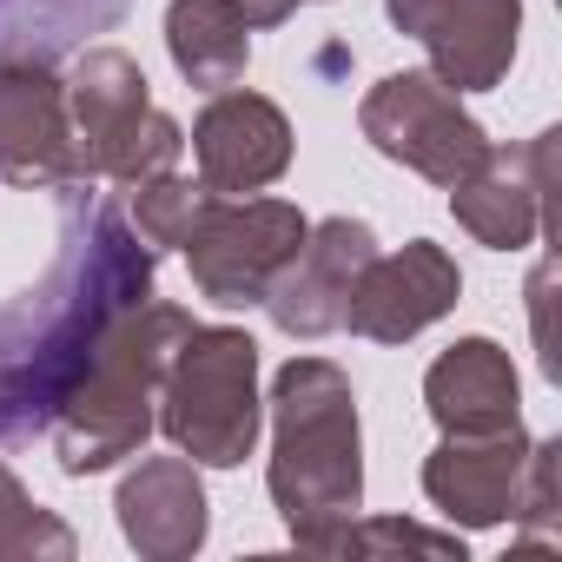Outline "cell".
<instances>
[{
  "mask_svg": "<svg viewBox=\"0 0 562 562\" xmlns=\"http://www.w3.org/2000/svg\"><path fill=\"white\" fill-rule=\"evenodd\" d=\"M166 54L199 93H225L251 67V21L238 0H172L166 8Z\"/></svg>",
  "mask_w": 562,
  "mask_h": 562,
  "instance_id": "cell-17",
  "label": "cell"
},
{
  "mask_svg": "<svg viewBox=\"0 0 562 562\" xmlns=\"http://www.w3.org/2000/svg\"><path fill=\"white\" fill-rule=\"evenodd\" d=\"M67 113L87 179L139 186L153 172H172L186 153V126L153 106L139 60L120 47H80V67L67 80Z\"/></svg>",
  "mask_w": 562,
  "mask_h": 562,
  "instance_id": "cell-5",
  "label": "cell"
},
{
  "mask_svg": "<svg viewBox=\"0 0 562 562\" xmlns=\"http://www.w3.org/2000/svg\"><path fill=\"white\" fill-rule=\"evenodd\" d=\"M463 299V271L443 245L411 238L404 251H371V265L358 271L345 325L371 345H411L417 331H430L437 318H450Z\"/></svg>",
  "mask_w": 562,
  "mask_h": 562,
  "instance_id": "cell-10",
  "label": "cell"
},
{
  "mask_svg": "<svg viewBox=\"0 0 562 562\" xmlns=\"http://www.w3.org/2000/svg\"><path fill=\"white\" fill-rule=\"evenodd\" d=\"M0 179L14 186H67L80 172L67 80L41 60H0Z\"/></svg>",
  "mask_w": 562,
  "mask_h": 562,
  "instance_id": "cell-12",
  "label": "cell"
},
{
  "mask_svg": "<svg viewBox=\"0 0 562 562\" xmlns=\"http://www.w3.org/2000/svg\"><path fill=\"white\" fill-rule=\"evenodd\" d=\"M424 404L443 437H490L522 424V384L516 364L496 338H457L430 371H424Z\"/></svg>",
  "mask_w": 562,
  "mask_h": 562,
  "instance_id": "cell-16",
  "label": "cell"
},
{
  "mask_svg": "<svg viewBox=\"0 0 562 562\" xmlns=\"http://www.w3.org/2000/svg\"><path fill=\"white\" fill-rule=\"evenodd\" d=\"M238 8H245L251 34H265V27H285V21L299 14V0H238Z\"/></svg>",
  "mask_w": 562,
  "mask_h": 562,
  "instance_id": "cell-23",
  "label": "cell"
},
{
  "mask_svg": "<svg viewBox=\"0 0 562 562\" xmlns=\"http://www.w3.org/2000/svg\"><path fill=\"white\" fill-rule=\"evenodd\" d=\"M305 232H312V218L292 199H251V192L225 199V192H212L179 251L192 265L199 299H212L225 312H245V305L265 299L278 265L305 245Z\"/></svg>",
  "mask_w": 562,
  "mask_h": 562,
  "instance_id": "cell-7",
  "label": "cell"
},
{
  "mask_svg": "<svg viewBox=\"0 0 562 562\" xmlns=\"http://www.w3.org/2000/svg\"><path fill=\"white\" fill-rule=\"evenodd\" d=\"M555 463H562V443L555 437H536L522 450V476H516V509L509 522L522 529H555Z\"/></svg>",
  "mask_w": 562,
  "mask_h": 562,
  "instance_id": "cell-22",
  "label": "cell"
},
{
  "mask_svg": "<svg viewBox=\"0 0 562 562\" xmlns=\"http://www.w3.org/2000/svg\"><path fill=\"white\" fill-rule=\"evenodd\" d=\"M522 424L490 430V437H443L424 463V496L457 522V529H496L516 509V476H522Z\"/></svg>",
  "mask_w": 562,
  "mask_h": 562,
  "instance_id": "cell-15",
  "label": "cell"
},
{
  "mask_svg": "<svg viewBox=\"0 0 562 562\" xmlns=\"http://www.w3.org/2000/svg\"><path fill=\"white\" fill-rule=\"evenodd\" d=\"M133 0H0V60H74L93 34H113Z\"/></svg>",
  "mask_w": 562,
  "mask_h": 562,
  "instance_id": "cell-18",
  "label": "cell"
},
{
  "mask_svg": "<svg viewBox=\"0 0 562 562\" xmlns=\"http://www.w3.org/2000/svg\"><path fill=\"white\" fill-rule=\"evenodd\" d=\"M430 555V562H463V536L450 529H417V522H404V516H351L345 529H338V542H331V555Z\"/></svg>",
  "mask_w": 562,
  "mask_h": 562,
  "instance_id": "cell-21",
  "label": "cell"
},
{
  "mask_svg": "<svg viewBox=\"0 0 562 562\" xmlns=\"http://www.w3.org/2000/svg\"><path fill=\"white\" fill-rule=\"evenodd\" d=\"M555 139L562 133H536L529 146H490V159L450 186V212L457 225L490 245V251H522L542 225H549V186H555Z\"/></svg>",
  "mask_w": 562,
  "mask_h": 562,
  "instance_id": "cell-11",
  "label": "cell"
},
{
  "mask_svg": "<svg viewBox=\"0 0 562 562\" xmlns=\"http://www.w3.org/2000/svg\"><path fill=\"white\" fill-rule=\"evenodd\" d=\"M93 179L54 186L60 199V251L34 292L0 305V450L54 430L80 371L106 345V331L153 299L159 251L126 225Z\"/></svg>",
  "mask_w": 562,
  "mask_h": 562,
  "instance_id": "cell-1",
  "label": "cell"
},
{
  "mask_svg": "<svg viewBox=\"0 0 562 562\" xmlns=\"http://www.w3.org/2000/svg\"><path fill=\"white\" fill-rule=\"evenodd\" d=\"M358 126H364V139L384 153V159H397V166H411L417 179H430V186H463L483 159H490V133L457 106V93L430 74V67H404V74H384L371 93H364V106H358Z\"/></svg>",
  "mask_w": 562,
  "mask_h": 562,
  "instance_id": "cell-6",
  "label": "cell"
},
{
  "mask_svg": "<svg viewBox=\"0 0 562 562\" xmlns=\"http://www.w3.org/2000/svg\"><path fill=\"white\" fill-rule=\"evenodd\" d=\"M371 251H378V232L364 218L338 212L305 232V245L278 265L258 305L271 312V325L285 338H331V331H345V305H351V285L371 265Z\"/></svg>",
  "mask_w": 562,
  "mask_h": 562,
  "instance_id": "cell-9",
  "label": "cell"
},
{
  "mask_svg": "<svg viewBox=\"0 0 562 562\" xmlns=\"http://www.w3.org/2000/svg\"><path fill=\"white\" fill-rule=\"evenodd\" d=\"M186 331H192V312L166 299H146L139 312H126L106 331V345L93 351V364L80 371L74 397L54 417V450L67 476H100L146 450L159 424V378Z\"/></svg>",
  "mask_w": 562,
  "mask_h": 562,
  "instance_id": "cell-3",
  "label": "cell"
},
{
  "mask_svg": "<svg viewBox=\"0 0 562 562\" xmlns=\"http://www.w3.org/2000/svg\"><path fill=\"white\" fill-rule=\"evenodd\" d=\"M384 14L430 54V74L450 93L503 87L522 34V0H384Z\"/></svg>",
  "mask_w": 562,
  "mask_h": 562,
  "instance_id": "cell-8",
  "label": "cell"
},
{
  "mask_svg": "<svg viewBox=\"0 0 562 562\" xmlns=\"http://www.w3.org/2000/svg\"><path fill=\"white\" fill-rule=\"evenodd\" d=\"M205 199H212V192H205L199 179L153 172V179H139V186H133V212H126V225H133L153 251H179V245H186V232L199 225Z\"/></svg>",
  "mask_w": 562,
  "mask_h": 562,
  "instance_id": "cell-20",
  "label": "cell"
},
{
  "mask_svg": "<svg viewBox=\"0 0 562 562\" xmlns=\"http://www.w3.org/2000/svg\"><path fill=\"white\" fill-rule=\"evenodd\" d=\"M192 159H199V186L205 192H225V199L265 192L292 166V120L278 113L265 93L225 87L192 120Z\"/></svg>",
  "mask_w": 562,
  "mask_h": 562,
  "instance_id": "cell-13",
  "label": "cell"
},
{
  "mask_svg": "<svg viewBox=\"0 0 562 562\" xmlns=\"http://www.w3.org/2000/svg\"><path fill=\"white\" fill-rule=\"evenodd\" d=\"M271 463L265 490L292 542L331 555L338 529L364 509V430L358 391L331 358H292L271 378Z\"/></svg>",
  "mask_w": 562,
  "mask_h": 562,
  "instance_id": "cell-2",
  "label": "cell"
},
{
  "mask_svg": "<svg viewBox=\"0 0 562 562\" xmlns=\"http://www.w3.org/2000/svg\"><path fill=\"white\" fill-rule=\"evenodd\" d=\"M258 345L238 325H192L159 378V424L166 443L205 470H238L258 443Z\"/></svg>",
  "mask_w": 562,
  "mask_h": 562,
  "instance_id": "cell-4",
  "label": "cell"
},
{
  "mask_svg": "<svg viewBox=\"0 0 562 562\" xmlns=\"http://www.w3.org/2000/svg\"><path fill=\"white\" fill-rule=\"evenodd\" d=\"M120 536L146 555V562H186L205 549L212 509H205V483L192 457H139L120 476Z\"/></svg>",
  "mask_w": 562,
  "mask_h": 562,
  "instance_id": "cell-14",
  "label": "cell"
},
{
  "mask_svg": "<svg viewBox=\"0 0 562 562\" xmlns=\"http://www.w3.org/2000/svg\"><path fill=\"white\" fill-rule=\"evenodd\" d=\"M80 536L27 496V483L0 463V562H67Z\"/></svg>",
  "mask_w": 562,
  "mask_h": 562,
  "instance_id": "cell-19",
  "label": "cell"
}]
</instances>
